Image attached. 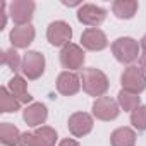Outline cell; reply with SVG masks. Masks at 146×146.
I'll return each mask as SVG.
<instances>
[{
  "label": "cell",
  "mask_w": 146,
  "mask_h": 146,
  "mask_svg": "<svg viewBox=\"0 0 146 146\" xmlns=\"http://www.w3.org/2000/svg\"><path fill=\"white\" fill-rule=\"evenodd\" d=\"M60 64L65 67V69H70V70H76V69H81L83 64H84V52L79 45H74V43H69L62 48L60 52Z\"/></svg>",
  "instance_id": "7"
},
{
  "label": "cell",
  "mask_w": 146,
  "mask_h": 146,
  "mask_svg": "<svg viewBox=\"0 0 146 146\" xmlns=\"http://www.w3.org/2000/svg\"><path fill=\"white\" fill-rule=\"evenodd\" d=\"M67 127H69L72 136L83 137V136L91 132V129H93V117L90 113H86V112H76V113H72L69 117Z\"/></svg>",
  "instance_id": "8"
},
{
  "label": "cell",
  "mask_w": 146,
  "mask_h": 146,
  "mask_svg": "<svg viewBox=\"0 0 146 146\" xmlns=\"http://www.w3.org/2000/svg\"><path fill=\"white\" fill-rule=\"evenodd\" d=\"M21 70L28 79H38L45 70V57L40 52H28L23 58Z\"/></svg>",
  "instance_id": "6"
},
{
  "label": "cell",
  "mask_w": 146,
  "mask_h": 146,
  "mask_svg": "<svg viewBox=\"0 0 146 146\" xmlns=\"http://www.w3.org/2000/svg\"><path fill=\"white\" fill-rule=\"evenodd\" d=\"M33 12H35V2H31V0H14L9 5V14L12 21L19 26L29 24V21L33 19Z\"/></svg>",
  "instance_id": "5"
},
{
  "label": "cell",
  "mask_w": 146,
  "mask_h": 146,
  "mask_svg": "<svg viewBox=\"0 0 146 146\" xmlns=\"http://www.w3.org/2000/svg\"><path fill=\"white\" fill-rule=\"evenodd\" d=\"M81 43L86 50H91V52H100L108 46V40L105 33L98 28H88L81 35Z\"/></svg>",
  "instance_id": "10"
},
{
  "label": "cell",
  "mask_w": 146,
  "mask_h": 146,
  "mask_svg": "<svg viewBox=\"0 0 146 146\" xmlns=\"http://www.w3.org/2000/svg\"><path fill=\"white\" fill-rule=\"evenodd\" d=\"M131 124L137 131H146V107L141 105L131 113Z\"/></svg>",
  "instance_id": "23"
},
{
  "label": "cell",
  "mask_w": 146,
  "mask_h": 146,
  "mask_svg": "<svg viewBox=\"0 0 146 146\" xmlns=\"http://www.w3.org/2000/svg\"><path fill=\"white\" fill-rule=\"evenodd\" d=\"M2 64L9 65V69H12L14 72L19 70V67L23 65V62L19 58V53L14 48H9V50H4L2 52Z\"/></svg>",
  "instance_id": "22"
},
{
  "label": "cell",
  "mask_w": 146,
  "mask_h": 146,
  "mask_svg": "<svg viewBox=\"0 0 146 146\" xmlns=\"http://www.w3.org/2000/svg\"><path fill=\"white\" fill-rule=\"evenodd\" d=\"M58 146H79V143L74 139H64V141H60Z\"/></svg>",
  "instance_id": "25"
},
{
  "label": "cell",
  "mask_w": 146,
  "mask_h": 146,
  "mask_svg": "<svg viewBox=\"0 0 146 146\" xmlns=\"http://www.w3.org/2000/svg\"><path fill=\"white\" fill-rule=\"evenodd\" d=\"M0 141H2L4 144H7V146L19 144V141H21L19 129L14 124H11V122H4L2 125H0Z\"/></svg>",
  "instance_id": "18"
},
{
  "label": "cell",
  "mask_w": 146,
  "mask_h": 146,
  "mask_svg": "<svg viewBox=\"0 0 146 146\" xmlns=\"http://www.w3.org/2000/svg\"><path fill=\"white\" fill-rule=\"evenodd\" d=\"M119 105L108 96H100L93 103V115L100 120H113L119 117Z\"/></svg>",
  "instance_id": "9"
},
{
  "label": "cell",
  "mask_w": 146,
  "mask_h": 146,
  "mask_svg": "<svg viewBox=\"0 0 146 146\" xmlns=\"http://www.w3.org/2000/svg\"><path fill=\"white\" fill-rule=\"evenodd\" d=\"M117 96H119V98H117V100H119V105H120L125 112H134L137 107H141V105H139V96L134 95V93H129V91L122 90Z\"/></svg>",
  "instance_id": "21"
},
{
  "label": "cell",
  "mask_w": 146,
  "mask_h": 146,
  "mask_svg": "<svg viewBox=\"0 0 146 146\" xmlns=\"http://www.w3.org/2000/svg\"><path fill=\"white\" fill-rule=\"evenodd\" d=\"M139 45L132 38H119L112 43V53L122 64H131L139 55Z\"/></svg>",
  "instance_id": "3"
},
{
  "label": "cell",
  "mask_w": 146,
  "mask_h": 146,
  "mask_svg": "<svg viewBox=\"0 0 146 146\" xmlns=\"http://www.w3.org/2000/svg\"><path fill=\"white\" fill-rule=\"evenodd\" d=\"M35 137L40 146H55V143H57V132H55V129H52L48 125L38 127L35 131Z\"/></svg>",
  "instance_id": "20"
},
{
  "label": "cell",
  "mask_w": 146,
  "mask_h": 146,
  "mask_svg": "<svg viewBox=\"0 0 146 146\" xmlns=\"http://www.w3.org/2000/svg\"><path fill=\"white\" fill-rule=\"evenodd\" d=\"M120 84H122V90H125L129 93H134V95H139L146 88V74L143 72L141 67L131 65L122 72Z\"/></svg>",
  "instance_id": "2"
},
{
  "label": "cell",
  "mask_w": 146,
  "mask_h": 146,
  "mask_svg": "<svg viewBox=\"0 0 146 146\" xmlns=\"http://www.w3.org/2000/svg\"><path fill=\"white\" fill-rule=\"evenodd\" d=\"M46 38L53 46H65L70 43L72 38V28L65 21H55L46 29Z\"/></svg>",
  "instance_id": "4"
},
{
  "label": "cell",
  "mask_w": 146,
  "mask_h": 146,
  "mask_svg": "<svg viewBox=\"0 0 146 146\" xmlns=\"http://www.w3.org/2000/svg\"><path fill=\"white\" fill-rule=\"evenodd\" d=\"M112 146H134L136 144V132L129 127H119L110 136Z\"/></svg>",
  "instance_id": "15"
},
{
  "label": "cell",
  "mask_w": 146,
  "mask_h": 146,
  "mask_svg": "<svg viewBox=\"0 0 146 146\" xmlns=\"http://www.w3.org/2000/svg\"><path fill=\"white\" fill-rule=\"evenodd\" d=\"M62 4H64V5H69V7H70V5H79V2H62Z\"/></svg>",
  "instance_id": "28"
},
{
  "label": "cell",
  "mask_w": 146,
  "mask_h": 146,
  "mask_svg": "<svg viewBox=\"0 0 146 146\" xmlns=\"http://www.w3.org/2000/svg\"><path fill=\"white\" fill-rule=\"evenodd\" d=\"M48 117V110L43 103H31L29 107H26L24 113H23V119L28 125L31 127H38L41 125Z\"/></svg>",
  "instance_id": "14"
},
{
  "label": "cell",
  "mask_w": 146,
  "mask_h": 146,
  "mask_svg": "<svg viewBox=\"0 0 146 146\" xmlns=\"http://www.w3.org/2000/svg\"><path fill=\"white\" fill-rule=\"evenodd\" d=\"M139 64H141V69H143V72L146 74V53H143V55L139 57Z\"/></svg>",
  "instance_id": "26"
},
{
  "label": "cell",
  "mask_w": 146,
  "mask_h": 146,
  "mask_svg": "<svg viewBox=\"0 0 146 146\" xmlns=\"http://www.w3.org/2000/svg\"><path fill=\"white\" fill-rule=\"evenodd\" d=\"M9 91H11L21 103H29V102L33 100V96L28 93L26 81H24L21 76H14V78L9 81Z\"/></svg>",
  "instance_id": "17"
},
{
  "label": "cell",
  "mask_w": 146,
  "mask_h": 146,
  "mask_svg": "<svg viewBox=\"0 0 146 146\" xmlns=\"http://www.w3.org/2000/svg\"><path fill=\"white\" fill-rule=\"evenodd\" d=\"M35 40V28L31 24L17 26L11 31V43L14 48H28Z\"/></svg>",
  "instance_id": "13"
},
{
  "label": "cell",
  "mask_w": 146,
  "mask_h": 146,
  "mask_svg": "<svg viewBox=\"0 0 146 146\" xmlns=\"http://www.w3.org/2000/svg\"><path fill=\"white\" fill-rule=\"evenodd\" d=\"M19 146H40V144L35 137V132H24V134H21Z\"/></svg>",
  "instance_id": "24"
},
{
  "label": "cell",
  "mask_w": 146,
  "mask_h": 146,
  "mask_svg": "<svg viewBox=\"0 0 146 146\" xmlns=\"http://www.w3.org/2000/svg\"><path fill=\"white\" fill-rule=\"evenodd\" d=\"M137 7L139 5L134 0H115L112 5V11L119 19H131L137 12Z\"/></svg>",
  "instance_id": "16"
},
{
  "label": "cell",
  "mask_w": 146,
  "mask_h": 146,
  "mask_svg": "<svg viewBox=\"0 0 146 146\" xmlns=\"http://www.w3.org/2000/svg\"><path fill=\"white\" fill-rule=\"evenodd\" d=\"M57 90L64 96H72L81 90V79L78 78V74H74V72L65 70L57 78Z\"/></svg>",
  "instance_id": "12"
},
{
  "label": "cell",
  "mask_w": 146,
  "mask_h": 146,
  "mask_svg": "<svg viewBox=\"0 0 146 146\" xmlns=\"http://www.w3.org/2000/svg\"><path fill=\"white\" fill-rule=\"evenodd\" d=\"M81 84L83 90L90 95V96H103L108 90V79L107 76L100 69L90 67L83 70V76H81Z\"/></svg>",
  "instance_id": "1"
},
{
  "label": "cell",
  "mask_w": 146,
  "mask_h": 146,
  "mask_svg": "<svg viewBox=\"0 0 146 146\" xmlns=\"http://www.w3.org/2000/svg\"><path fill=\"white\" fill-rule=\"evenodd\" d=\"M139 46H141V50H143V53H146V35L141 38V43H139Z\"/></svg>",
  "instance_id": "27"
},
{
  "label": "cell",
  "mask_w": 146,
  "mask_h": 146,
  "mask_svg": "<svg viewBox=\"0 0 146 146\" xmlns=\"http://www.w3.org/2000/svg\"><path fill=\"white\" fill-rule=\"evenodd\" d=\"M105 17H107V11L93 4H84L78 11V19L86 26H98L105 21Z\"/></svg>",
  "instance_id": "11"
},
{
  "label": "cell",
  "mask_w": 146,
  "mask_h": 146,
  "mask_svg": "<svg viewBox=\"0 0 146 146\" xmlns=\"http://www.w3.org/2000/svg\"><path fill=\"white\" fill-rule=\"evenodd\" d=\"M21 108V102L9 91V88L0 90V112L9 113V112H17Z\"/></svg>",
  "instance_id": "19"
}]
</instances>
